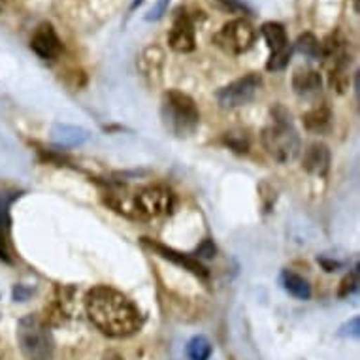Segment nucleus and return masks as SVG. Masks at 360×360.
Here are the masks:
<instances>
[{
  "label": "nucleus",
  "mask_w": 360,
  "mask_h": 360,
  "mask_svg": "<svg viewBox=\"0 0 360 360\" xmlns=\"http://www.w3.org/2000/svg\"><path fill=\"white\" fill-rule=\"evenodd\" d=\"M142 245L143 248L151 249L155 255H159L160 259L170 260L172 264L184 268V270L191 272L193 276H196V278H200V279L210 278V272H207L206 266L202 264L198 259H195V257H191V255L176 251V249L168 248V245H165V243L157 242V240H151V238H142Z\"/></svg>",
  "instance_id": "obj_9"
},
{
  "label": "nucleus",
  "mask_w": 360,
  "mask_h": 360,
  "mask_svg": "<svg viewBox=\"0 0 360 360\" xmlns=\"http://www.w3.org/2000/svg\"><path fill=\"white\" fill-rule=\"evenodd\" d=\"M279 283L290 296H295L296 300H309L311 298V285L307 283V279H304L298 274L290 272V270H283L279 276Z\"/></svg>",
  "instance_id": "obj_15"
},
{
  "label": "nucleus",
  "mask_w": 360,
  "mask_h": 360,
  "mask_svg": "<svg viewBox=\"0 0 360 360\" xmlns=\"http://www.w3.org/2000/svg\"><path fill=\"white\" fill-rule=\"evenodd\" d=\"M196 255H198V259H213L215 257V245H213L212 240H204L196 249Z\"/></svg>",
  "instance_id": "obj_27"
},
{
  "label": "nucleus",
  "mask_w": 360,
  "mask_h": 360,
  "mask_svg": "<svg viewBox=\"0 0 360 360\" xmlns=\"http://www.w3.org/2000/svg\"><path fill=\"white\" fill-rule=\"evenodd\" d=\"M185 353H187L189 360H210L213 353V345L206 336H195L191 338L189 343H187Z\"/></svg>",
  "instance_id": "obj_18"
},
{
  "label": "nucleus",
  "mask_w": 360,
  "mask_h": 360,
  "mask_svg": "<svg viewBox=\"0 0 360 360\" xmlns=\"http://www.w3.org/2000/svg\"><path fill=\"white\" fill-rule=\"evenodd\" d=\"M162 65H165V53H162V49L153 48V46L146 49L142 57H140V60H138V66H140L143 76L157 77V79L160 77Z\"/></svg>",
  "instance_id": "obj_16"
},
{
  "label": "nucleus",
  "mask_w": 360,
  "mask_h": 360,
  "mask_svg": "<svg viewBox=\"0 0 360 360\" xmlns=\"http://www.w3.org/2000/svg\"><path fill=\"white\" fill-rule=\"evenodd\" d=\"M143 0H132V4H130V12H134L138 6H142Z\"/></svg>",
  "instance_id": "obj_31"
},
{
  "label": "nucleus",
  "mask_w": 360,
  "mask_h": 360,
  "mask_svg": "<svg viewBox=\"0 0 360 360\" xmlns=\"http://www.w3.org/2000/svg\"><path fill=\"white\" fill-rule=\"evenodd\" d=\"M83 307L87 319L96 326V330L108 338L123 340L142 330L143 315L140 307L113 287L96 285L89 289Z\"/></svg>",
  "instance_id": "obj_1"
},
{
  "label": "nucleus",
  "mask_w": 360,
  "mask_h": 360,
  "mask_svg": "<svg viewBox=\"0 0 360 360\" xmlns=\"http://www.w3.org/2000/svg\"><path fill=\"white\" fill-rule=\"evenodd\" d=\"M292 53H295V48L290 46V48L283 49V51H279V53L270 55V57H268V63H266V70L268 72L285 70V68L289 66L290 59H292Z\"/></svg>",
  "instance_id": "obj_21"
},
{
  "label": "nucleus",
  "mask_w": 360,
  "mask_h": 360,
  "mask_svg": "<svg viewBox=\"0 0 360 360\" xmlns=\"http://www.w3.org/2000/svg\"><path fill=\"white\" fill-rule=\"evenodd\" d=\"M102 360H124V359L117 353V351H106L104 356H102Z\"/></svg>",
  "instance_id": "obj_29"
},
{
  "label": "nucleus",
  "mask_w": 360,
  "mask_h": 360,
  "mask_svg": "<svg viewBox=\"0 0 360 360\" xmlns=\"http://www.w3.org/2000/svg\"><path fill=\"white\" fill-rule=\"evenodd\" d=\"M328 121H330V112L326 108H315L304 115V123L309 130H321Z\"/></svg>",
  "instance_id": "obj_20"
},
{
  "label": "nucleus",
  "mask_w": 360,
  "mask_h": 360,
  "mask_svg": "<svg viewBox=\"0 0 360 360\" xmlns=\"http://www.w3.org/2000/svg\"><path fill=\"white\" fill-rule=\"evenodd\" d=\"M168 4H170V0H157L146 15V21L151 23V21H159V19L165 18V13L168 12Z\"/></svg>",
  "instance_id": "obj_24"
},
{
  "label": "nucleus",
  "mask_w": 360,
  "mask_h": 360,
  "mask_svg": "<svg viewBox=\"0 0 360 360\" xmlns=\"http://www.w3.org/2000/svg\"><path fill=\"white\" fill-rule=\"evenodd\" d=\"M51 140L59 148H77V146L87 142L89 132L82 127H74V124H53Z\"/></svg>",
  "instance_id": "obj_12"
},
{
  "label": "nucleus",
  "mask_w": 360,
  "mask_h": 360,
  "mask_svg": "<svg viewBox=\"0 0 360 360\" xmlns=\"http://www.w3.org/2000/svg\"><path fill=\"white\" fill-rule=\"evenodd\" d=\"M359 266H354L353 270L349 272V276H345L342 281V285H340V292H338V296L340 298H345V296H351L353 292H356V289H359Z\"/></svg>",
  "instance_id": "obj_22"
},
{
  "label": "nucleus",
  "mask_w": 360,
  "mask_h": 360,
  "mask_svg": "<svg viewBox=\"0 0 360 360\" xmlns=\"http://www.w3.org/2000/svg\"><path fill=\"white\" fill-rule=\"evenodd\" d=\"M302 166L306 168L313 176H326V172L330 168V151L325 143L315 142L306 149Z\"/></svg>",
  "instance_id": "obj_11"
},
{
  "label": "nucleus",
  "mask_w": 360,
  "mask_h": 360,
  "mask_svg": "<svg viewBox=\"0 0 360 360\" xmlns=\"http://www.w3.org/2000/svg\"><path fill=\"white\" fill-rule=\"evenodd\" d=\"M174 207V195L166 187L160 185H151L146 189L138 191L134 200L130 204V210L134 212L136 217L155 219L168 215Z\"/></svg>",
  "instance_id": "obj_6"
},
{
  "label": "nucleus",
  "mask_w": 360,
  "mask_h": 360,
  "mask_svg": "<svg viewBox=\"0 0 360 360\" xmlns=\"http://www.w3.org/2000/svg\"><path fill=\"white\" fill-rule=\"evenodd\" d=\"M359 332H360V319L359 317H353V319L349 321V323H345V325L340 328V336L343 338H356L359 336Z\"/></svg>",
  "instance_id": "obj_26"
},
{
  "label": "nucleus",
  "mask_w": 360,
  "mask_h": 360,
  "mask_svg": "<svg viewBox=\"0 0 360 360\" xmlns=\"http://www.w3.org/2000/svg\"><path fill=\"white\" fill-rule=\"evenodd\" d=\"M260 85H262V77L251 72L248 76L238 77L229 85H224L223 89H219L215 93V98H217L219 106L226 108V110L242 108L257 96Z\"/></svg>",
  "instance_id": "obj_7"
},
{
  "label": "nucleus",
  "mask_w": 360,
  "mask_h": 360,
  "mask_svg": "<svg viewBox=\"0 0 360 360\" xmlns=\"http://www.w3.org/2000/svg\"><path fill=\"white\" fill-rule=\"evenodd\" d=\"M262 146L268 155L281 165L292 162L300 155V136L290 121V113L283 106L272 110V123L262 130Z\"/></svg>",
  "instance_id": "obj_2"
},
{
  "label": "nucleus",
  "mask_w": 360,
  "mask_h": 360,
  "mask_svg": "<svg viewBox=\"0 0 360 360\" xmlns=\"http://www.w3.org/2000/svg\"><path fill=\"white\" fill-rule=\"evenodd\" d=\"M319 262L325 266L326 272H334L336 268H340V262H332V260H326V259H319Z\"/></svg>",
  "instance_id": "obj_28"
},
{
  "label": "nucleus",
  "mask_w": 360,
  "mask_h": 360,
  "mask_svg": "<svg viewBox=\"0 0 360 360\" xmlns=\"http://www.w3.org/2000/svg\"><path fill=\"white\" fill-rule=\"evenodd\" d=\"M323 79L321 74L315 70H306V68H298L292 74V89H295L296 95L300 96H309L319 93Z\"/></svg>",
  "instance_id": "obj_14"
},
{
  "label": "nucleus",
  "mask_w": 360,
  "mask_h": 360,
  "mask_svg": "<svg viewBox=\"0 0 360 360\" xmlns=\"http://www.w3.org/2000/svg\"><path fill=\"white\" fill-rule=\"evenodd\" d=\"M160 115L165 127L176 136H191L200 124V112L195 101L177 89H168L162 95Z\"/></svg>",
  "instance_id": "obj_4"
},
{
  "label": "nucleus",
  "mask_w": 360,
  "mask_h": 360,
  "mask_svg": "<svg viewBox=\"0 0 360 360\" xmlns=\"http://www.w3.org/2000/svg\"><path fill=\"white\" fill-rule=\"evenodd\" d=\"M18 345L25 360H53L55 340L51 326L40 315H25L18 323Z\"/></svg>",
  "instance_id": "obj_3"
},
{
  "label": "nucleus",
  "mask_w": 360,
  "mask_h": 360,
  "mask_svg": "<svg viewBox=\"0 0 360 360\" xmlns=\"http://www.w3.org/2000/svg\"><path fill=\"white\" fill-rule=\"evenodd\" d=\"M353 8L354 13H360V0H353Z\"/></svg>",
  "instance_id": "obj_32"
},
{
  "label": "nucleus",
  "mask_w": 360,
  "mask_h": 360,
  "mask_svg": "<svg viewBox=\"0 0 360 360\" xmlns=\"http://www.w3.org/2000/svg\"><path fill=\"white\" fill-rule=\"evenodd\" d=\"M6 2H12V0H0V4H6Z\"/></svg>",
  "instance_id": "obj_33"
},
{
  "label": "nucleus",
  "mask_w": 360,
  "mask_h": 360,
  "mask_svg": "<svg viewBox=\"0 0 360 360\" xmlns=\"http://www.w3.org/2000/svg\"><path fill=\"white\" fill-rule=\"evenodd\" d=\"M168 46L176 53H193L196 49L195 21L187 10H176L172 29L168 32Z\"/></svg>",
  "instance_id": "obj_8"
},
{
  "label": "nucleus",
  "mask_w": 360,
  "mask_h": 360,
  "mask_svg": "<svg viewBox=\"0 0 360 360\" xmlns=\"http://www.w3.org/2000/svg\"><path fill=\"white\" fill-rule=\"evenodd\" d=\"M224 142L229 143L232 149H236V151H248V138L242 136V134H234V132H226V136H224Z\"/></svg>",
  "instance_id": "obj_25"
},
{
  "label": "nucleus",
  "mask_w": 360,
  "mask_h": 360,
  "mask_svg": "<svg viewBox=\"0 0 360 360\" xmlns=\"http://www.w3.org/2000/svg\"><path fill=\"white\" fill-rule=\"evenodd\" d=\"M292 48H295V51L307 57V59H321V53H323L319 38L311 34V32H304V34L298 36V40H296Z\"/></svg>",
  "instance_id": "obj_17"
},
{
  "label": "nucleus",
  "mask_w": 360,
  "mask_h": 360,
  "mask_svg": "<svg viewBox=\"0 0 360 360\" xmlns=\"http://www.w3.org/2000/svg\"><path fill=\"white\" fill-rule=\"evenodd\" d=\"M30 49L34 51L40 59L55 60L59 59L60 53L65 51V44L57 34V30L49 21L38 25L34 34L30 38Z\"/></svg>",
  "instance_id": "obj_10"
},
{
  "label": "nucleus",
  "mask_w": 360,
  "mask_h": 360,
  "mask_svg": "<svg viewBox=\"0 0 360 360\" xmlns=\"http://www.w3.org/2000/svg\"><path fill=\"white\" fill-rule=\"evenodd\" d=\"M217 12L232 13V15H253V10L243 0H207Z\"/></svg>",
  "instance_id": "obj_19"
},
{
  "label": "nucleus",
  "mask_w": 360,
  "mask_h": 360,
  "mask_svg": "<svg viewBox=\"0 0 360 360\" xmlns=\"http://www.w3.org/2000/svg\"><path fill=\"white\" fill-rule=\"evenodd\" d=\"M6 359H8L6 342H4V340H0V360H6Z\"/></svg>",
  "instance_id": "obj_30"
},
{
  "label": "nucleus",
  "mask_w": 360,
  "mask_h": 360,
  "mask_svg": "<svg viewBox=\"0 0 360 360\" xmlns=\"http://www.w3.org/2000/svg\"><path fill=\"white\" fill-rule=\"evenodd\" d=\"M0 260L4 262H12V255L8 248V234H6V215H4V207L0 206Z\"/></svg>",
  "instance_id": "obj_23"
},
{
  "label": "nucleus",
  "mask_w": 360,
  "mask_h": 360,
  "mask_svg": "<svg viewBox=\"0 0 360 360\" xmlns=\"http://www.w3.org/2000/svg\"><path fill=\"white\" fill-rule=\"evenodd\" d=\"M260 34H262L266 46L270 49V55L279 53V51H283V49L292 46L289 41V34H287L285 25L278 23V21H266V23L260 27Z\"/></svg>",
  "instance_id": "obj_13"
},
{
  "label": "nucleus",
  "mask_w": 360,
  "mask_h": 360,
  "mask_svg": "<svg viewBox=\"0 0 360 360\" xmlns=\"http://www.w3.org/2000/svg\"><path fill=\"white\" fill-rule=\"evenodd\" d=\"M257 36V29L248 19L236 18L221 27L217 34L213 36V41L226 53L243 55L253 48Z\"/></svg>",
  "instance_id": "obj_5"
}]
</instances>
